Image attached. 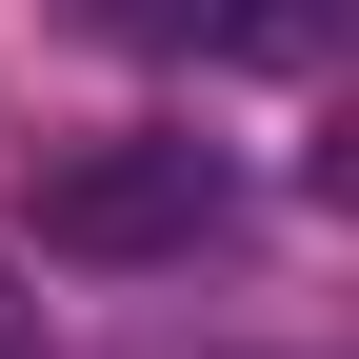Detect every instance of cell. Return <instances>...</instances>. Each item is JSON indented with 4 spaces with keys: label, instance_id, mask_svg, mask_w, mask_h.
<instances>
[{
    "label": "cell",
    "instance_id": "6da1fadb",
    "mask_svg": "<svg viewBox=\"0 0 359 359\" xmlns=\"http://www.w3.org/2000/svg\"><path fill=\"white\" fill-rule=\"evenodd\" d=\"M219 240V160L200 140H100L40 180V259H200Z\"/></svg>",
    "mask_w": 359,
    "mask_h": 359
},
{
    "label": "cell",
    "instance_id": "3957f363",
    "mask_svg": "<svg viewBox=\"0 0 359 359\" xmlns=\"http://www.w3.org/2000/svg\"><path fill=\"white\" fill-rule=\"evenodd\" d=\"M0 359H40V299H20V280H0Z\"/></svg>",
    "mask_w": 359,
    "mask_h": 359
},
{
    "label": "cell",
    "instance_id": "7a4b0ae2",
    "mask_svg": "<svg viewBox=\"0 0 359 359\" xmlns=\"http://www.w3.org/2000/svg\"><path fill=\"white\" fill-rule=\"evenodd\" d=\"M120 40H299V0H100Z\"/></svg>",
    "mask_w": 359,
    "mask_h": 359
}]
</instances>
